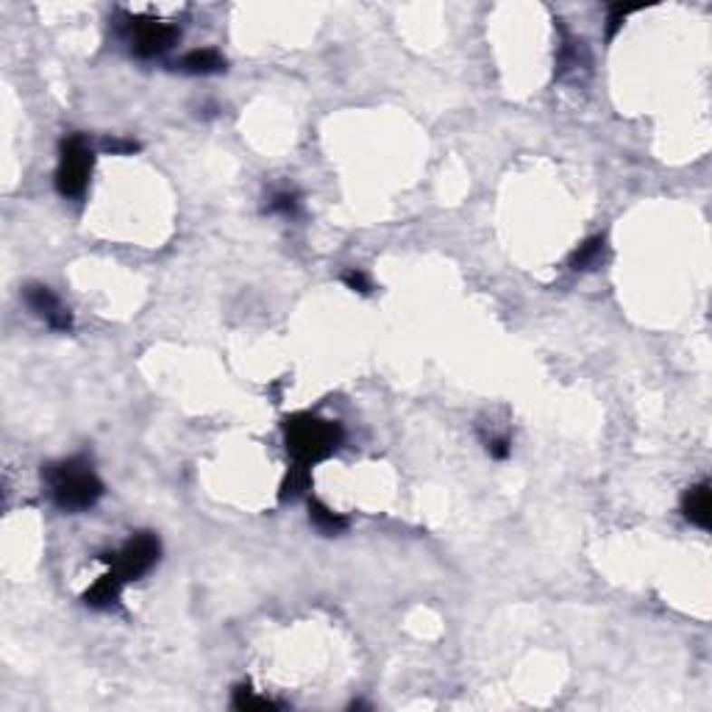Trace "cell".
I'll list each match as a JSON object with an SVG mask.
<instances>
[{"mask_svg":"<svg viewBox=\"0 0 712 712\" xmlns=\"http://www.w3.org/2000/svg\"><path fill=\"white\" fill-rule=\"evenodd\" d=\"M43 479L51 487V498L64 512H87L103 498V482L87 457H70L43 467Z\"/></svg>","mask_w":712,"mask_h":712,"instance_id":"6da1fadb","label":"cell"},{"mask_svg":"<svg viewBox=\"0 0 712 712\" xmlns=\"http://www.w3.org/2000/svg\"><path fill=\"white\" fill-rule=\"evenodd\" d=\"M282 428H284L287 454L293 457V462L306 465V467L329 459L342 446V438H345L342 426L337 420H326L312 412L287 415Z\"/></svg>","mask_w":712,"mask_h":712,"instance_id":"7a4b0ae2","label":"cell"},{"mask_svg":"<svg viewBox=\"0 0 712 712\" xmlns=\"http://www.w3.org/2000/svg\"><path fill=\"white\" fill-rule=\"evenodd\" d=\"M95 165V150L82 134H70L62 140L59 148V168H56V189L62 197H84L90 189V176Z\"/></svg>","mask_w":712,"mask_h":712,"instance_id":"3957f363","label":"cell"},{"mask_svg":"<svg viewBox=\"0 0 712 712\" xmlns=\"http://www.w3.org/2000/svg\"><path fill=\"white\" fill-rule=\"evenodd\" d=\"M162 557V543L153 532H137L120 551L103 553L101 563L109 565V571L120 579V582H137L145 573L153 571V565Z\"/></svg>","mask_w":712,"mask_h":712,"instance_id":"277c9868","label":"cell"},{"mask_svg":"<svg viewBox=\"0 0 712 712\" xmlns=\"http://www.w3.org/2000/svg\"><path fill=\"white\" fill-rule=\"evenodd\" d=\"M126 34L131 43V53L140 59H156L168 53L178 39L181 28L165 20H150V17H131L126 14Z\"/></svg>","mask_w":712,"mask_h":712,"instance_id":"5b68a950","label":"cell"},{"mask_svg":"<svg viewBox=\"0 0 712 712\" xmlns=\"http://www.w3.org/2000/svg\"><path fill=\"white\" fill-rule=\"evenodd\" d=\"M25 306L36 314L39 321H45L53 332H70L72 329V312L56 298V293L45 284H28L23 290Z\"/></svg>","mask_w":712,"mask_h":712,"instance_id":"8992f818","label":"cell"},{"mask_svg":"<svg viewBox=\"0 0 712 712\" xmlns=\"http://www.w3.org/2000/svg\"><path fill=\"white\" fill-rule=\"evenodd\" d=\"M682 512L685 518L698 526V529H709L712 524V501H709V485L698 482L693 485L685 496H682Z\"/></svg>","mask_w":712,"mask_h":712,"instance_id":"52a82bcc","label":"cell"},{"mask_svg":"<svg viewBox=\"0 0 712 712\" xmlns=\"http://www.w3.org/2000/svg\"><path fill=\"white\" fill-rule=\"evenodd\" d=\"M123 587H126V582H120L111 571H106V573L84 592L82 599H84V604H87L90 610H111V607H117V601H120Z\"/></svg>","mask_w":712,"mask_h":712,"instance_id":"ba28073f","label":"cell"},{"mask_svg":"<svg viewBox=\"0 0 712 712\" xmlns=\"http://www.w3.org/2000/svg\"><path fill=\"white\" fill-rule=\"evenodd\" d=\"M176 67L187 75H215V72H223L226 70V59L223 53H217L215 48H197V51H189L184 53Z\"/></svg>","mask_w":712,"mask_h":712,"instance_id":"9c48e42d","label":"cell"},{"mask_svg":"<svg viewBox=\"0 0 712 712\" xmlns=\"http://www.w3.org/2000/svg\"><path fill=\"white\" fill-rule=\"evenodd\" d=\"M309 524L318 529L321 534H326V537L342 534L348 529V518L340 515V512H334V509H329L318 498H309Z\"/></svg>","mask_w":712,"mask_h":712,"instance_id":"30bf717a","label":"cell"},{"mask_svg":"<svg viewBox=\"0 0 712 712\" xmlns=\"http://www.w3.org/2000/svg\"><path fill=\"white\" fill-rule=\"evenodd\" d=\"M604 248H607V240L604 236H590V240H584L573 254H571V267L573 270H590V267H596L604 256Z\"/></svg>","mask_w":712,"mask_h":712,"instance_id":"8fae6325","label":"cell"},{"mask_svg":"<svg viewBox=\"0 0 712 712\" xmlns=\"http://www.w3.org/2000/svg\"><path fill=\"white\" fill-rule=\"evenodd\" d=\"M309 487H312V473H309V467L293 462V467L287 470V476H284V482H282L279 498H282V501H295V498H301Z\"/></svg>","mask_w":712,"mask_h":712,"instance_id":"7c38bea8","label":"cell"},{"mask_svg":"<svg viewBox=\"0 0 712 712\" xmlns=\"http://www.w3.org/2000/svg\"><path fill=\"white\" fill-rule=\"evenodd\" d=\"M231 707L234 709H279L282 704L273 698H265V696H256L251 685H236L231 696Z\"/></svg>","mask_w":712,"mask_h":712,"instance_id":"4fadbf2b","label":"cell"},{"mask_svg":"<svg viewBox=\"0 0 712 712\" xmlns=\"http://www.w3.org/2000/svg\"><path fill=\"white\" fill-rule=\"evenodd\" d=\"M267 212L270 215H284V217H293L298 212V195L295 192H275L267 204Z\"/></svg>","mask_w":712,"mask_h":712,"instance_id":"5bb4252c","label":"cell"},{"mask_svg":"<svg viewBox=\"0 0 712 712\" xmlns=\"http://www.w3.org/2000/svg\"><path fill=\"white\" fill-rule=\"evenodd\" d=\"M342 284L348 287V290H353V293H360V295H368L370 290H373V284H370V279H368V273H362V270H356V267H351V270H345L342 275Z\"/></svg>","mask_w":712,"mask_h":712,"instance_id":"9a60e30c","label":"cell"},{"mask_svg":"<svg viewBox=\"0 0 712 712\" xmlns=\"http://www.w3.org/2000/svg\"><path fill=\"white\" fill-rule=\"evenodd\" d=\"M485 443H487V454L493 459H506L512 454V440L506 438V434H496V438H490Z\"/></svg>","mask_w":712,"mask_h":712,"instance_id":"2e32d148","label":"cell"},{"mask_svg":"<svg viewBox=\"0 0 712 712\" xmlns=\"http://www.w3.org/2000/svg\"><path fill=\"white\" fill-rule=\"evenodd\" d=\"M629 12H631V9H626V6H610V17H607V39H615V34L621 31V25H623V20L629 17Z\"/></svg>","mask_w":712,"mask_h":712,"instance_id":"e0dca14e","label":"cell"},{"mask_svg":"<svg viewBox=\"0 0 712 712\" xmlns=\"http://www.w3.org/2000/svg\"><path fill=\"white\" fill-rule=\"evenodd\" d=\"M103 150H109V153H137L140 145L134 140H109L103 145Z\"/></svg>","mask_w":712,"mask_h":712,"instance_id":"ac0fdd59","label":"cell"}]
</instances>
